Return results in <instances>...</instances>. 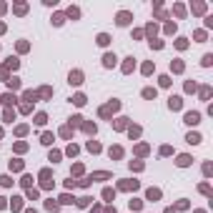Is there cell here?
Here are the masks:
<instances>
[{"instance_id": "cell-1", "label": "cell", "mask_w": 213, "mask_h": 213, "mask_svg": "<svg viewBox=\"0 0 213 213\" xmlns=\"http://www.w3.org/2000/svg\"><path fill=\"white\" fill-rule=\"evenodd\" d=\"M186 123H198V113H188V115H186Z\"/></svg>"}, {"instance_id": "cell-2", "label": "cell", "mask_w": 213, "mask_h": 213, "mask_svg": "<svg viewBox=\"0 0 213 213\" xmlns=\"http://www.w3.org/2000/svg\"><path fill=\"white\" fill-rule=\"evenodd\" d=\"M70 83L78 85V83H80V73H70Z\"/></svg>"}, {"instance_id": "cell-3", "label": "cell", "mask_w": 213, "mask_h": 213, "mask_svg": "<svg viewBox=\"0 0 213 213\" xmlns=\"http://www.w3.org/2000/svg\"><path fill=\"white\" fill-rule=\"evenodd\" d=\"M105 65L110 68V65H115V55H105Z\"/></svg>"}, {"instance_id": "cell-4", "label": "cell", "mask_w": 213, "mask_h": 213, "mask_svg": "<svg viewBox=\"0 0 213 213\" xmlns=\"http://www.w3.org/2000/svg\"><path fill=\"white\" fill-rule=\"evenodd\" d=\"M170 108H181V98H170Z\"/></svg>"}, {"instance_id": "cell-5", "label": "cell", "mask_w": 213, "mask_h": 213, "mask_svg": "<svg viewBox=\"0 0 213 213\" xmlns=\"http://www.w3.org/2000/svg\"><path fill=\"white\" fill-rule=\"evenodd\" d=\"M118 23H120V25H125V23H128V15H125V13H120V18H118Z\"/></svg>"}]
</instances>
